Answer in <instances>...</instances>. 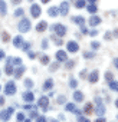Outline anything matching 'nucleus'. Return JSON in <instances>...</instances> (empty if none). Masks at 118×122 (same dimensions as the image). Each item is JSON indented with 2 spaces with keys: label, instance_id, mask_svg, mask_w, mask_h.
I'll list each match as a JSON object with an SVG mask.
<instances>
[{
  "label": "nucleus",
  "instance_id": "1",
  "mask_svg": "<svg viewBox=\"0 0 118 122\" xmlns=\"http://www.w3.org/2000/svg\"><path fill=\"white\" fill-rule=\"evenodd\" d=\"M19 32L20 33H26V32H29L30 30V20L29 19H22L20 22H19Z\"/></svg>",
  "mask_w": 118,
  "mask_h": 122
},
{
  "label": "nucleus",
  "instance_id": "2",
  "mask_svg": "<svg viewBox=\"0 0 118 122\" xmlns=\"http://www.w3.org/2000/svg\"><path fill=\"white\" fill-rule=\"evenodd\" d=\"M52 30H53V32H55V33H56L58 36H61V37L66 35V27H65V26H64L62 23L53 25V26H52Z\"/></svg>",
  "mask_w": 118,
  "mask_h": 122
},
{
  "label": "nucleus",
  "instance_id": "3",
  "mask_svg": "<svg viewBox=\"0 0 118 122\" xmlns=\"http://www.w3.org/2000/svg\"><path fill=\"white\" fill-rule=\"evenodd\" d=\"M5 93L6 95H15L16 93V83L13 81H9L5 86Z\"/></svg>",
  "mask_w": 118,
  "mask_h": 122
},
{
  "label": "nucleus",
  "instance_id": "4",
  "mask_svg": "<svg viewBox=\"0 0 118 122\" xmlns=\"http://www.w3.org/2000/svg\"><path fill=\"white\" fill-rule=\"evenodd\" d=\"M38 105H39V108H42V109L46 112V111L49 109V98H48V96H42V98L39 99Z\"/></svg>",
  "mask_w": 118,
  "mask_h": 122
},
{
  "label": "nucleus",
  "instance_id": "5",
  "mask_svg": "<svg viewBox=\"0 0 118 122\" xmlns=\"http://www.w3.org/2000/svg\"><path fill=\"white\" fill-rule=\"evenodd\" d=\"M13 112H15V109H13V108H7L6 111L0 112V119H2V121H7V119L13 115Z\"/></svg>",
  "mask_w": 118,
  "mask_h": 122
},
{
  "label": "nucleus",
  "instance_id": "6",
  "mask_svg": "<svg viewBox=\"0 0 118 122\" xmlns=\"http://www.w3.org/2000/svg\"><path fill=\"white\" fill-rule=\"evenodd\" d=\"M40 13H42L40 6L33 3V5L30 6V15H32V17H39V16H40Z\"/></svg>",
  "mask_w": 118,
  "mask_h": 122
},
{
  "label": "nucleus",
  "instance_id": "7",
  "mask_svg": "<svg viewBox=\"0 0 118 122\" xmlns=\"http://www.w3.org/2000/svg\"><path fill=\"white\" fill-rule=\"evenodd\" d=\"M66 47H68V52H71V53H75V52H78V50H79V45H78L75 40H71V42H68Z\"/></svg>",
  "mask_w": 118,
  "mask_h": 122
},
{
  "label": "nucleus",
  "instance_id": "8",
  "mask_svg": "<svg viewBox=\"0 0 118 122\" xmlns=\"http://www.w3.org/2000/svg\"><path fill=\"white\" fill-rule=\"evenodd\" d=\"M59 13H61L62 16H68V13H69V3H68V2H62V3H61Z\"/></svg>",
  "mask_w": 118,
  "mask_h": 122
},
{
  "label": "nucleus",
  "instance_id": "9",
  "mask_svg": "<svg viewBox=\"0 0 118 122\" xmlns=\"http://www.w3.org/2000/svg\"><path fill=\"white\" fill-rule=\"evenodd\" d=\"M98 79H99V73H98V71H92V72L89 73V76H88V81H89L91 83H97Z\"/></svg>",
  "mask_w": 118,
  "mask_h": 122
},
{
  "label": "nucleus",
  "instance_id": "10",
  "mask_svg": "<svg viewBox=\"0 0 118 122\" xmlns=\"http://www.w3.org/2000/svg\"><path fill=\"white\" fill-rule=\"evenodd\" d=\"M66 52L65 50H58L56 52V60H59V62H65L66 60Z\"/></svg>",
  "mask_w": 118,
  "mask_h": 122
},
{
  "label": "nucleus",
  "instance_id": "11",
  "mask_svg": "<svg viewBox=\"0 0 118 122\" xmlns=\"http://www.w3.org/2000/svg\"><path fill=\"white\" fill-rule=\"evenodd\" d=\"M23 43H25V39H23L22 36H16V37L13 39V46H15V47H22Z\"/></svg>",
  "mask_w": 118,
  "mask_h": 122
},
{
  "label": "nucleus",
  "instance_id": "12",
  "mask_svg": "<svg viewBox=\"0 0 118 122\" xmlns=\"http://www.w3.org/2000/svg\"><path fill=\"white\" fill-rule=\"evenodd\" d=\"M25 71H26V68H25L23 65H19V68H17L16 71H13V75H15V78H20V76L25 73Z\"/></svg>",
  "mask_w": 118,
  "mask_h": 122
},
{
  "label": "nucleus",
  "instance_id": "13",
  "mask_svg": "<svg viewBox=\"0 0 118 122\" xmlns=\"http://www.w3.org/2000/svg\"><path fill=\"white\" fill-rule=\"evenodd\" d=\"M22 98H23L25 102H33L35 95H33V92H25V93L22 95Z\"/></svg>",
  "mask_w": 118,
  "mask_h": 122
},
{
  "label": "nucleus",
  "instance_id": "14",
  "mask_svg": "<svg viewBox=\"0 0 118 122\" xmlns=\"http://www.w3.org/2000/svg\"><path fill=\"white\" fill-rule=\"evenodd\" d=\"M98 116H102L104 113H105V106H104V103L101 102V103H98V106H97V109L94 111Z\"/></svg>",
  "mask_w": 118,
  "mask_h": 122
},
{
  "label": "nucleus",
  "instance_id": "15",
  "mask_svg": "<svg viewBox=\"0 0 118 122\" xmlns=\"http://www.w3.org/2000/svg\"><path fill=\"white\" fill-rule=\"evenodd\" d=\"M88 23H89V26H97V25L101 23V17H98V16H92V17H89Z\"/></svg>",
  "mask_w": 118,
  "mask_h": 122
},
{
  "label": "nucleus",
  "instance_id": "16",
  "mask_svg": "<svg viewBox=\"0 0 118 122\" xmlns=\"http://www.w3.org/2000/svg\"><path fill=\"white\" fill-rule=\"evenodd\" d=\"M46 29H48V23H46L45 20H43V22H39V23L36 25V30H38V32H45Z\"/></svg>",
  "mask_w": 118,
  "mask_h": 122
},
{
  "label": "nucleus",
  "instance_id": "17",
  "mask_svg": "<svg viewBox=\"0 0 118 122\" xmlns=\"http://www.w3.org/2000/svg\"><path fill=\"white\" fill-rule=\"evenodd\" d=\"M53 88V81L52 79H48L45 83H43V91H50Z\"/></svg>",
  "mask_w": 118,
  "mask_h": 122
},
{
  "label": "nucleus",
  "instance_id": "18",
  "mask_svg": "<svg viewBox=\"0 0 118 122\" xmlns=\"http://www.w3.org/2000/svg\"><path fill=\"white\" fill-rule=\"evenodd\" d=\"M7 13V7H6V3H5V0H0V15H6Z\"/></svg>",
  "mask_w": 118,
  "mask_h": 122
},
{
  "label": "nucleus",
  "instance_id": "19",
  "mask_svg": "<svg viewBox=\"0 0 118 122\" xmlns=\"http://www.w3.org/2000/svg\"><path fill=\"white\" fill-rule=\"evenodd\" d=\"M74 99H75V102H82V101H84V93L76 91V92L74 93Z\"/></svg>",
  "mask_w": 118,
  "mask_h": 122
},
{
  "label": "nucleus",
  "instance_id": "20",
  "mask_svg": "<svg viewBox=\"0 0 118 122\" xmlns=\"http://www.w3.org/2000/svg\"><path fill=\"white\" fill-rule=\"evenodd\" d=\"M48 13H49V16H52V17H56V16L59 15V9H58V7H50V9L48 10Z\"/></svg>",
  "mask_w": 118,
  "mask_h": 122
},
{
  "label": "nucleus",
  "instance_id": "21",
  "mask_svg": "<svg viewBox=\"0 0 118 122\" xmlns=\"http://www.w3.org/2000/svg\"><path fill=\"white\" fill-rule=\"evenodd\" d=\"M86 9H88V12H89V13H92V15H94V13H97V10H98V7H97V5H95V3H89Z\"/></svg>",
  "mask_w": 118,
  "mask_h": 122
},
{
  "label": "nucleus",
  "instance_id": "22",
  "mask_svg": "<svg viewBox=\"0 0 118 122\" xmlns=\"http://www.w3.org/2000/svg\"><path fill=\"white\" fill-rule=\"evenodd\" d=\"M92 111H94V106H92V103H91V102H88V103L85 105V108H84V113H86V115H88V113H91Z\"/></svg>",
  "mask_w": 118,
  "mask_h": 122
},
{
  "label": "nucleus",
  "instance_id": "23",
  "mask_svg": "<svg viewBox=\"0 0 118 122\" xmlns=\"http://www.w3.org/2000/svg\"><path fill=\"white\" fill-rule=\"evenodd\" d=\"M109 89L111 91H115V92H118V82L117 81H109Z\"/></svg>",
  "mask_w": 118,
  "mask_h": 122
},
{
  "label": "nucleus",
  "instance_id": "24",
  "mask_svg": "<svg viewBox=\"0 0 118 122\" xmlns=\"http://www.w3.org/2000/svg\"><path fill=\"white\" fill-rule=\"evenodd\" d=\"M6 73L7 75H13V63L12 62H7L6 63Z\"/></svg>",
  "mask_w": 118,
  "mask_h": 122
},
{
  "label": "nucleus",
  "instance_id": "25",
  "mask_svg": "<svg viewBox=\"0 0 118 122\" xmlns=\"http://www.w3.org/2000/svg\"><path fill=\"white\" fill-rule=\"evenodd\" d=\"M56 102H58L59 105H64V103H66V96H64V95H61V96H58Z\"/></svg>",
  "mask_w": 118,
  "mask_h": 122
},
{
  "label": "nucleus",
  "instance_id": "26",
  "mask_svg": "<svg viewBox=\"0 0 118 122\" xmlns=\"http://www.w3.org/2000/svg\"><path fill=\"white\" fill-rule=\"evenodd\" d=\"M74 22H75V23H78V25H84V22H85V20H84V17H82V16H74Z\"/></svg>",
  "mask_w": 118,
  "mask_h": 122
},
{
  "label": "nucleus",
  "instance_id": "27",
  "mask_svg": "<svg viewBox=\"0 0 118 122\" xmlns=\"http://www.w3.org/2000/svg\"><path fill=\"white\" fill-rule=\"evenodd\" d=\"M33 85H35V83H33V81H32V79H25V86H26L27 89H32V88H33Z\"/></svg>",
  "mask_w": 118,
  "mask_h": 122
},
{
  "label": "nucleus",
  "instance_id": "28",
  "mask_svg": "<svg viewBox=\"0 0 118 122\" xmlns=\"http://www.w3.org/2000/svg\"><path fill=\"white\" fill-rule=\"evenodd\" d=\"M75 7H76V9H82V7H85V0H76Z\"/></svg>",
  "mask_w": 118,
  "mask_h": 122
},
{
  "label": "nucleus",
  "instance_id": "29",
  "mask_svg": "<svg viewBox=\"0 0 118 122\" xmlns=\"http://www.w3.org/2000/svg\"><path fill=\"white\" fill-rule=\"evenodd\" d=\"M40 62H42L43 65H48V63H49V56H48V55H43V56L40 57Z\"/></svg>",
  "mask_w": 118,
  "mask_h": 122
},
{
  "label": "nucleus",
  "instance_id": "30",
  "mask_svg": "<svg viewBox=\"0 0 118 122\" xmlns=\"http://www.w3.org/2000/svg\"><path fill=\"white\" fill-rule=\"evenodd\" d=\"M65 108H66V111H69V112H74V111L76 109V106H75L74 103H66V106H65Z\"/></svg>",
  "mask_w": 118,
  "mask_h": 122
},
{
  "label": "nucleus",
  "instance_id": "31",
  "mask_svg": "<svg viewBox=\"0 0 118 122\" xmlns=\"http://www.w3.org/2000/svg\"><path fill=\"white\" fill-rule=\"evenodd\" d=\"M17 121H20V122H25V119H26V116H25V113L23 112H20V113H17Z\"/></svg>",
  "mask_w": 118,
  "mask_h": 122
},
{
  "label": "nucleus",
  "instance_id": "32",
  "mask_svg": "<svg viewBox=\"0 0 118 122\" xmlns=\"http://www.w3.org/2000/svg\"><path fill=\"white\" fill-rule=\"evenodd\" d=\"M22 63H23V62H22L20 57H13V65H17V66H19V65H22Z\"/></svg>",
  "mask_w": 118,
  "mask_h": 122
},
{
  "label": "nucleus",
  "instance_id": "33",
  "mask_svg": "<svg viewBox=\"0 0 118 122\" xmlns=\"http://www.w3.org/2000/svg\"><path fill=\"white\" fill-rule=\"evenodd\" d=\"M23 15H25V10H23V9H17V10L15 12V16H17V17H19V16H23Z\"/></svg>",
  "mask_w": 118,
  "mask_h": 122
},
{
  "label": "nucleus",
  "instance_id": "34",
  "mask_svg": "<svg viewBox=\"0 0 118 122\" xmlns=\"http://www.w3.org/2000/svg\"><path fill=\"white\" fill-rule=\"evenodd\" d=\"M69 86H71V88H74V89H75V88H76V86H78V82H76V81H75V79H71V81H69Z\"/></svg>",
  "mask_w": 118,
  "mask_h": 122
},
{
  "label": "nucleus",
  "instance_id": "35",
  "mask_svg": "<svg viewBox=\"0 0 118 122\" xmlns=\"http://www.w3.org/2000/svg\"><path fill=\"white\" fill-rule=\"evenodd\" d=\"M29 112H30V119H38V113H36L35 109H32V111H29Z\"/></svg>",
  "mask_w": 118,
  "mask_h": 122
},
{
  "label": "nucleus",
  "instance_id": "36",
  "mask_svg": "<svg viewBox=\"0 0 118 122\" xmlns=\"http://www.w3.org/2000/svg\"><path fill=\"white\" fill-rule=\"evenodd\" d=\"M75 66V62H74V60H68V62H66V68L68 69H72Z\"/></svg>",
  "mask_w": 118,
  "mask_h": 122
},
{
  "label": "nucleus",
  "instance_id": "37",
  "mask_svg": "<svg viewBox=\"0 0 118 122\" xmlns=\"http://www.w3.org/2000/svg\"><path fill=\"white\" fill-rule=\"evenodd\" d=\"M105 79H107L108 82L112 81V73H111V72H107V73H105Z\"/></svg>",
  "mask_w": 118,
  "mask_h": 122
},
{
  "label": "nucleus",
  "instance_id": "38",
  "mask_svg": "<svg viewBox=\"0 0 118 122\" xmlns=\"http://www.w3.org/2000/svg\"><path fill=\"white\" fill-rule=\"evenodd\" d=\"M78 121H79V122H89V121H88L85 116H82V115H78Z\"/></svg>",
  "mask_w": 118,
  "mask_h": 122
},
{
  "label": "nucleus",
  "instance_id": "39",
  "mask_svg": "<svg viewBox=\"0 0 118 122\" xmlns=\"http://www.w3.org/2000/svg\"><path fill=\"white\" fill-rule=\"evenodd\" d=\"M42 49H48V40L46 39L42 40Z\"/></svg>",
  "mask_w": 118,
  "mask_h": 122
},
{
  "label": "nucleus",
  "instance_id": "40",
  "mask_svg": "<svg viewBox=\"0 0 118 122\" xmlns=\"http://www.w3.org/2000/svg\"><path fill=\"white\" fill-rule=\"evenodd\" d=\"M58 68H59V65H58V63H53V65H50V68H49V69L53 72V71H56Z\"/></svg>",
  "mask_w": 118,
  "mask_h": 122
},
{
  "label": "nucleus",
  "instance_id": "41",
  "mask_svg": "<svg viewBox=\"0 0 118 122\" xmlns=\"http://www.w3.org/2000/svg\"><path fill=\"white\" fill-rule=\"evenodd\" d=\"M25 109L32 111V109H36V106H35V105H25Z\"/></svg>",
  "mask_w": 118,
  "mask_h": 122
},
{
  "label": "nucleus",
  "instance_id": "42",
  "mask_svg": "<svg viewBox=\"0 0 118 122\" xmlns=\"http://www.w3.org/2000/svg\"><path fill=\"white\" fill-rule=\"evenodd\" d=\"M91 46H92V49H98V47H99V43H98V42H92Z\"/></svg>",
  "mask_w": 118,
  "mask_h": 122
},
{
  "label": "nucleus",
  "instance_id": "43",
  "mask_svg": "<svg viewBox=\"0 0 118 122\" xmlns=\"http://www.w3.org/2000/svg\"><path fill=\"white\" fill-rule=\"evenodd\" d=\"M29 47H30L29 43H23V45H22V49H23V50H29Z\"/></svg>",
  "mask_w": 118,
  "mask_h": 122
},
{
  "label": "nucleus",
  "instance_id": "44",
  "mask_svg": "<svg viewBox=\"0 0 118 122\" xmlns=\"http://www.w3.org/2000/svg\"><path fill=\"white\" fill-rule=\"evenodd\" d=\"M3 42H9V35L7 33H3Z\"/></svg>",
  "mask_w": 118,
  "mask_h": 122
},
{
  "label": "nucleus",
  "instance_id": "45",
  "mask_svg": "<svg viewBox=\"0 0 118 122\" xmlns=\"http://www.w3.org/2000/svg\"><path fill=\"white\" fill-rule=\"evenodd\" d=\"M27 55H29V57H30V59H35V57H36V53H35V52H29Z\"/></svg>",
  "mask_w": 118,
  "mask_h": 122
},
{
  "label": "nucleus",
  "instance_id": "46",
  "mask_svg": "<svg viewBox=\"0 0 118 122\" xmlns=\"http://www.w3.org/2000/svg\"><path fill=\"white\" fill-rule=\"evenodd\" d=\"M105 121H107V119L104 118V115H102V116H98V119H97V122H105Z\"/></svg>",
  "mask_w": 118,
  "mask_h": 122
},
{
  "label": "nucleus",
  "instance_id": "47",
  "mask_svg": "<svg viewBox=\"0 0 118 122\" xmlns=\"http://www.w3.org/2000/svg\"><path fill=\"white\" fill-rule=\"evenodd\" d=\"M45 121H46L45 116H38V122H45Z\"/></svg>",
  "mask_w": 118,
  "mask_h": 122
},
{
  "label": "nucleus",
  "instance_id": "48",
  "mask_svg": "<svg viewBox=\"0 0 118 122\" xmlns=\"http://www.w3.org/2000/svg\"><path fill=\"white\" fill-rule=\"evenodd\" d=\"M81 30H82V33H88V30H86V27L84 25H81Z\"/></svg>",
  "mask_w": 118,
  "mask_h": 122
},
{
  "label": "nucleus",
  "instance_id": "49",
  "mask_svg": "<svg viewBox=\"0 0 118 122\" xmlns=\"http://www.w3.org/2000/svg\"><path fill=\"white\" fill-rule=\"evenodd\" d=\"M85 57H94V53H84Z\"/></svg>",
  "mask_w": 118,
  "mask_h": 122
},
{
  "label": "nucleus",
  "instance_id": "50",
  "mask_svg": "<svg viewBox=\"0 0 118 122\" xmlns=\"http://www.w3.org/2000/svg\"><path fill=\"white\" fill-rule=\"evenodd\" d=\"M81 78H85L86 76V71H81V75H79Z\"/></svg>",
  "mask_w": 118,
  "mask_h": 122
},
{
  "label": "nucleus",
  "instance_id": "51",
  "mask_svg": "<svg viewBox=\"0 0 118 122\" xmlns=\"http://www.w3.org/2000/svg\"><path fill=\"white\" fill-rule=\"evenodd\" d=\"M55 43H56V45H59V46H61V45H62L64 42H62L61 39H56V40H55Z\"/></svg>",
  "mask_w": 118,
  "mask_h": 122
},
{
  "label": "nucleus",
  "instance_id": "52",
  "mask_svg": "<svg viewBox=\"0 0 118 122\" xmlns=\"http://www.w3.org/2000/svg\"><path fill=\"white\" fill-rule=\"evenodd\" d=\"M114 65H115V68L118 69V57H115V59H114Z\"/></svg>",
  "mask_w": 118,
  "mask_h": 122
},
{
  "label": "nucleus",
  "instance_id": "53",
  "mask_svg": "<svg viewBox=\"0 0 118 122\" xmlns=\"http://www.w3.org/2000/svg\"><path fill=\"white\" fill-rule=\"evenodd\" d=\"M20 2H22V0H12V3H13V5H19Z\"/></svg>",
  "mask_w": 118,
  "mask_h": 122
},
{
  "label": "nucleus",
  "instance_id": "54",
  "mask_svg": "<svg viewBox=\"0 0 118 122\" xmlns=\"http://www.w3.org/2000/svg\"><path fill=\"white\" fill-rule=\"evenodd\" d=\"M3 103H5V98H3V96H0V106H2Z\"/></svg>",
  "mask_w": 118,
  "mask_h": 122
},
{
  "label": "nucleus",
  "instance_id": "55",
  "mask_svg": "<svg viewBox=\"0 0 118 122\" xmlns=\"http://www.w3.org/2000/svg\"><path fill=\"white\" fill-rule=\"evenodd\" d=\"M3 57H5V52H3V50H0V60H2Z\"/></svg>",
  "mask_w": 118,
  "mask_h": 122
},
{
  "label": "nucleus",
  "instance_id": "56",
  "mask_svg": "<svg viewBox=\"0 0 118 122\" xmlns=\"http://www.w3.org/2000/svg\"><path fill=\"white\" fill-rule=\"evenodd\" d=\"M97 33H98L97 30H92V32H89V35H91V36H97Z\"/></svg>",
  "mask_w": 118,
  "mask_h": 122
},
{
  "label": "nucleus",
  "instance_id": "57",
  "mask_svg": "<svg viewBox=\"0 0 118 122\" xmlns=\"http://www.w3.org/2000/svg\"><path fill=\"white\" fill-rule=\"evenodd\" d=\"M105 39L109 40V39H111V33H105Z\"/></svg>",
  "mask_w": 118,
  "mask_h": 122
},
{
  "label": "nucleus",
  "instance_id": "58",
  "mask_svg": "<svg viewBox=\"0 0 118 122\" xmlns=\"http://www.w3.org/2000/svg\"><path fill=\"white\" fill-rule=\"evenodd\" d=\"M112 35H114L115 37H118V30H114V33H112Z\"/></svg>",
  "mask_w": 118,
  "mask_h": 122
},
{
  "label": "nucleus",
  "instance_id": "59",
  "mask_svg": "<svg viewBox=\"0 0 118 122\" xmlns=\"http://www.w3.org/2000/svg\"><path fill=\"white\" fill-rule=\"evenodd\" d=\"M48 2H50V0H42V3H48Z\"/></svg>",
  "mask_w": 118,
  "mask_h": 122
},
{
  "label": "nucleus",
  "instance_id": "60",
  "mask_svg": "<svg viewBox=\"0 0 118 122\" xmlns=\"http://www.w3.org/2000/svg\"><path fill=\"white\" fill-rule=\"evenodd\" d=\"M115 106H117V108H118V99H117V101H115Z\"/></svg>",
  "mask_w": 118,
  "mask_h": 122
},
{
  "label": "nucleus",
  "instance_id": "61",
  "mask_svg": "<svg viewBox=\"0 0 118 122\" xmlns=\"http://www.w3.org/2000/svg\"><path fill=\"white\" fill-rule=\"evenodd\" d=\"M97 2V0H89V3H95Z\"/></svg>",
  "mask_w": 118,
  "mask_h": 122
},
{
  "label": "nucleus",
  "instance_id": "62",
  "mask_svg": "<svg viewBox=\"0 0 118 122\" xmlns=\"http://www.w3.org/2000/svg\"><path fill=\"white\" fill-rule=\"evenodd\" d=\"M0 91H2V85H0Z\"/></svg>",
  "mask_w": 118,
  "mask_h": 122
},
{
  "label": "nucleus",
  "instance_id": "63",
  "mask_svg": "<svg viewBox=\"0 0 118 122\" xmlns=\"http://www.w3.org/2000/svg\"><path fill=\"white\" fill-rule=\"evenodd\" d=\"M30 2H32V0H30Z\"/></svg>",
  "mask_w": 118,
  "mask_h": 122
},
{
  "label": "nucleus",
  "instance_id": "64",
  "mask_svg": "<svg viewBox=\"0 0 118 122\" xmlns=\"http://www.w3.org/2000/svg\"><path fill=\"white\" fill-rule=\"evenodd\" d=\"M117 118H118V116H117Z\"/></svg>",
  "mask_w": 118,
  "mask_h": 122
}]
</instances>
